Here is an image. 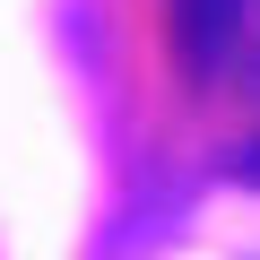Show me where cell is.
<instances>
[{"label": "cell", "mask_w": 260, "mask_h": 260, "mask_svg": "<svg viewBox=\"0 0 260 260\" xmlns=\"http://www.w3.org/2000/svg\"><path fill=\"white\" fill-rule=\"evenodd\" d=\"M234 26H243V0H174V44H182L191 78H217Z\"/></svg>", "instance_id": "obj_1"}, {"label": "cell", "mask_w": 260, "mask_h": 260, "mask_svg": "<svg viewBox=\"0 0 260 260\" xmlns=\"http://www.w3.org/2000/svg\"><path fill=\"white\" fill-rule=\"evenodd\" d=\"M251 174H260V148H251Z\"/></svg>", "instance_id": "obj_2"}]
</instances>
